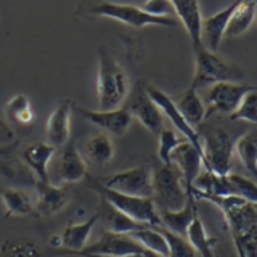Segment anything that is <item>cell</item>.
<instances>
[{"instance_id": "obj_18", "label": "cell", "mask_w": 257, "mask_h": 257, "mask_svg": "<svg viewBox=\"0 0 257 257\" xmlns=\"http://www.w3.org/2000/svg\"><path fill=\"white\" fill-rule=\"evenodd\" d=\"M87 177V163L77 150L76 142H68L56 166V180L61 183H76Z\"/></svg>"}, {"instance_id": "obj_39", "label": "cell", "mask_w": 257, "mask_h": 257, "mask_svg": "<svg viewBox=\"0 0 257 257\" xmlns=\"http://www.w3.org/2000/svg\"><path fill=\"white\" fill-rule=\"evenodd\" d=\"M5 219H7V215H5V217H4V219H2V220H0V223H2V222H4V220H5Z\"/></svg>"}, {"instance_id": "obj_25", "label": "cell", "mask_w": 257, "mask_h": 257, "mask_svg": "<svg viewBox=\"0 0 257 257\" xmlns=\"http://www.w3.org/2000/svg\"><path fill=\"white\" fill-rule=\"evenodd\" d=\"M257 15V0H243L238 7L235 13H233L231 20L225 31L227 37H238L252 26Z\"/></svg>"}, {"instance_id": "obj_2", "label": "cell", "mask_w": 257, "mask_h": 257, "mask_svg": "<svg viewBox=\"0 0 257 257\" xmlns=\"http://www.w3.org/2000/svg\"><path fill=\"white\" fill-rule=\"evenodd\" d=\"M196 69L190 88L214 85L217 82H239L246 77L244 69L236 63L227 61L215 52L207 50L206 47L196 48Z\"/></svg>"}, {"instance_id": "obj_35", "label": "cell", "mask_w": 257, "mask_h": 257, "mask_svg": "<svg viewBox=\"0 0 257 257\" xmlns=\"http://www.w3.org/2000/svg\"><path fill=\"white\" fill-rule=\"evenodd\" d=\"M158 135H159L158 156L163 164H171V155L185 139H182L179 134H175L172 128H163Z\"/></svg>"}, {"instance_id": "obj_24", "label": "cell", "mask_w": 257, "mask_h": 257, "mask_svg": "<svg viewBox=\"0 0 257 257\" xmlns=\"http://www.w3.org/2000/svg\"><path fill=\"white\" fill-rule=\"evenodd\" d=\"M0 198L5 206L7 217H26L36 214V204L32 198L24 190L20 188H4L0 190Z\"/></svg>"}, {"instance_id": "obj_9", "label": "cell", "mask_w": 257, "mask_h": 257, "mask_svg": "<svg viewBox=\"0 0 257 257\" xmlns=\"http://www.w3.org/2000/svg\"><path fill=\"white\" fill-rule=\"evenodd\" d=\"M254 85H244L239 82H217L207 90L206 119L212 114H231L238 108L243 96L252 90Z\"/></svg>"}, {"instance_id": "obj_38", "label": "cell", "mask_w": 257, "mask_h": 257, "mask_svg": "<svg viewBox=\"0 0 257 257\" xmlns=\"http://www.w3.org/2000/svg\"><path fill=\"white\" fill-rule=\"evenodd\" d=\"M0 139H12V131L2 122V119H0Z\"/></svg>"}, {"instance_id": "obj_37", "label": "cell", "mask_w": 257, "mask_h": 257, "mask_svg": "<svg viewBox=\"0 0 257 257\" xmlns=\"http://www.w3.org/2000/svg\"><path fill=\"white\" fill-rule=\"evenodd\" d=\"M15 147H16V143L8 145V147H0V175H2V174L5 172V166H7L5 159H7V158H10L12 150H13Z\"/></svg>"}, {"instance_id": "obj_8", "label": "cell", "mask_w": 257, "mask_h": 257, "mask_svg": "<svg viewBox=\"0 0 257 257\" xmlns=\"http://www.w3.org/2000/svg\"><path fill=\"white\" fill-rule=\"evenodd\" d=\"M147 249L139 244L131 235L104 231L96 243L85 246L79 255L82 257H131L137 254H145Z\"/></svg>"}, {"instance_id": "obj_30", "label": "cell", "mask_w": 257, "mask_h": 257, "mask_svg": "<svg viewBox=\"0 0 257 257\" xmlns=\"http://www.w3.org/2000/svg\"><path fill=\"white\" fill-rule=\"evenodd\" d=\"M5 109H7L8 117H10L15 124H20V125H29L36 117L29 98L23 93L12 96V98L8 100Z\"/></svg>"}, {"instance_id": "obj_28", "label": "cell", "mask_w": 257, "mask_h": 257, "mask_svg": "<svg viewBox=\"0 0 257 257\" xmlns=\"http://www.w3.org/2000/svg\"><path fill=\"white\" fill-rule=\"evenodd\" d=\"M235 153L247 171L257 175V127L249 128L235 142Z\"/></svg>"}, {"instance_id": "obj_22", "label": "cell", "mask_w": 257, "mask_h": 257, "mask_svg": "<svg viewBox=\"0 0 257 257\" xmlns=\"http://www.w3.org/2000/svg\"><path fill=\"white\" fill-rule=\"evenodd\" d=\"M196 214L198 211L195 206V198L188 196L187 203H185L182 209H177V211H159L161 227L172 233H177L180 236H187V230Z\"/></svg>"}, {"instance_id": "obj_19", "label": "cell", "mask_w": 257, "mask_h": 257, "mask_svg": "<svg viewBox=\"0 0 257 257\" xmlns=\"http://www.w3.org/2000/svg\"><path fill=\"white\" fill-rule=\"evenodd\" d=\"M56 148L52 147L47 142H37L26 147L21 151V159L26 164L31 172H34L37 180L48 182V164H50L52 158L55 156Z\"/></svg>"}, {"instance_id": "obj_20", "label": "cell", "mask_w": 257, "mask_h": 257, "mask_svg": "<svg viewBox=\"0 0 257 257\" xmlns=\"http://www.w3.org/2000/svg\"><path fill=\"white\" fill-rule=\"evenodd\" d=\"M100 219V214L96 212L87 220L79 223H69L61 231V247L71 252V255H79V252L87 246L88 238L92 235V230L95 227L96 220Z\"/></svg>"}, {"instance_id": "obj_31", "label": "cell", "mask_w": 257, "mask_h": 257, "mask_svg": "<svg viewBox=\"0 0 257 257\" xmlns=\"http://www.w3.org/2000/svg\"><path fill=\"white\" fill-rule=\"evenodd\" d=\"M231 120H244V122H251L257 127V87L249 90L238 108L230 114Z\"/></svg>"}, {"instance_id": "obj_12", "label": "cell", "mask_w": 257, "mask_h": 257, "mask_svg": "<svg viewBox=\"0 0 257 257\" xmlns=\"http://www.w3.org/2000/svg\"><path fill=\"white\" fill-rule=\"evenodd\" d=\"M72 111H76L79 116H82L90 124L101 128V131L108 132L111 135H116V137L124 135L128 131V127H131L132 119H134L125 106L108 109V111H101V109L93 111V109H85V108L72 104Z\"/></svg>"}, {"instance_id": "obj_7", "label": "cell", "mask_w": 257, "mask_h": 257, "mask_svg": "<svg viewBox=\"0 0 257 257\" xmlns=\"http://www.w3.org/2000/svg\"><path fill=\"white\" fill-rule=\"evenodd\" d=\"M104 188L114 190L131 196L153 198V171L147 166H137L119 171L106 179L96 180Z\"/></svg>"}, {"instance_id": "obj_33", "label": "cell", "mask_w": 257, "mask_h": 257, "mask_svg": "<svg viewBox=\"0 0 257 257\" xmlns=\"http://www.w3.org/2000/svg\"><path fill=\"white\" fill-rule=\"evenodd\" d=\"M227 179L230 182L233 196H239L246 201H251V203H257V183L254 180L233 172L227 175Z\"/></svg>"}, {"instance_id": "obj_4", "label": "cell", "mask_w": 257, "mask_h": 257, "mask_svg": "<svg viewBox=\"0 0 257 257\" xmlns=\"http://www.w3.org/2000/svg\"><path fill=\"white\" fill-rule=\"evenodd\" d=\"M153 199L158 211H177L187 203V190L174 164H163L153 171Z\"/></svg>"}, {"instance_id": "obj_36", "label": "cell", "mask_w": 257, "mask_h": 257, "mask_svg": "<svg viewBox=\"0 0 257 257\" xmlns=\"http://www.w3.org/2000/svg\"><path fill=\"white\" fill-rule=\"evenodd\" d=\"M142 10L153 16H159V18H169L174 15V7L171 4V0H147L142 5Z\"/></svg>"}, {"instance_id": "obj_15", "label": "cell", "mask_w": 257, "mask_h": 257, "mask_svg": "<svg viewBox=\"0 0 257 257\" xmlns=\"http://www.w3.org/2000/svg\"><path fill=\"white\" fill-rule=\"evenodd\" d=\"M37 201H36V212L39 215H55L69 203V191L61 185H53L50 180L40 182L36 180Z\"/></svg>"}, {"instance_id": "obj_32", "label": "cell", "mask_w": 257, "mask_h": 257, "mask_svg": "<svg viewBox=\"0 0 257 257\" xmlns=\"http://www.w3.org/2000/svg\"><path fill=\"white\" fill-rule=\"evenodd\" d=\"M159 230L163 231V235L167 241V247H169L167 257H198V252L190 244L187 236H180L163 227H159Z\"/></svg>"}, {"instance_id": "obj_41", "label": "cell", "mask_w": 257, "mask_h": 257, "mask_svg": "<svg viewBox=\"0 0 257 257\" xmlns=\"http://www.w3.org/2000/svg\"><path fill=\"white\" fill-rule=\"evenodd\" d=\"M255 177H257V175H255Z\"/></svg>"}, {"instance_id": "obj_21", "label": "cell", "mask_w": 257, "mask_h": 257, "mask_svg": "<svg viewBox=\"0 0 257 257\" xmlns=\"http://www.w3.org/2000/svg\"><path fill=\"white\" fill-rule=\"evenodd\" d=\"M71 255L66 249H52L47 251L40 244L31 239H7L0 244V257H61Z\"/></svg>"}, {"instance_id": "obj_10", "label": "cell", "mask_w": 257, "mask_h": 257, "mask_svg": "<svg viewBox=\"0 0 257 257\" xmlns=\"http://www.w3.org/2000/svg\"><path fill=\"white\" fill-rule=\"evenodd\" d=\"M147 92L150 95V98L155 101V104L159 108V111L163 112V116H166L169 120H171L172 125L179 131V134L183 137V139L190 142L193 147L201 153V156H203V164H204L203 140H201V135L196 132L195 127H191L187 120H185L182 112L179 111V108H177L175 101L167 93H164L163 90H159V88L153 87V85H147Z\"/></svg>"}, {"instance_id": "obj_16", "label": "cell", "mask_w": 257, "mask_h": 257, "mask_svg": "<svg viewBox=\"0 0 257 257\" xmlns=\"http://www.w3.org/2000/svg\"><path fill=\"white\" fill-rule=\"evenodd\" d=\"M72 101L64 100L56 106L52 114L47 119L45 134H47V143L52 147L58 148L64 147L71 139V114H72Z\"/></svg>"}, {"instance_id": "obj_27", "label": "cell", "mask_w": 257, "mask_h": 257, "mask_svg": "<svg viewBox=\"0 0 257 257\" xmlns=\"http://www.w3.org/2000/svg\"><path fill=\"white\" fill-rule=\"evenodd\" d=\"M187 239L190 241V244L195 247L198 257H217L214 251L215 239L209 236L204 223L199 219L198 214L195 215V219H193V222L190 223V227L187 230Z\"/></svg>"}, {"instance_id": "obj_5", "label": "cell", "mask_w": 257, "mask_h": 257, "mask_svg": "<svg viewBox=\"0 0 257 257\" xmlns=\"http://www.w3.org/2000/svg\"><path fill=\"white\" fill-rule=\"evenodd\" d=\"M88 13L93 16H103V18L116 20L122 24L132 28H147V26H163V28H174L177 26L175 18H159L153 16L142 10V7L128 5V4H116L108 2V0H98L95 5L88 8Z\"/></svg>"}, {"instance_id": "obj_14", "label": "cell", "mask_w": 257, "mask_h": 257, "mask_svg": "<svg viewBox=\"0 0 257 257\" xmlns=\"http://www.w3.org/2000/svg\"><path fill=\"white\" fill-rule=\"evenodd\" d=\"M243 2V0H235L228 7H225L223 10L217 12L207 18H203V29H201V37H203V47L207 50L217 52L222 39L225 37V31L231 20L233 13H235L236 7Z\"/></svg>"}, {"instance_id": "obj_1", "label": "cell", "mask_w": 257, "mask_h": 257, "mask_svg": "<svg viewBox=\"0 0 257 257\" xmlns=\"http://www.w3.org/2000/svg\"><path fill=\"white\" fill-rule=\"evenodd\" d=\"M96 92L101 111L120 108L131 92L127 72L117 63L106 47L98 48V79H96Z\"/></svg>"}, {"instance_id": "obj_29", "label": "cell", "mask_w": 257, "mask_h": 257, "mask_svg": "<svg viewBox=\"0 0 257 257\" xmlns=\"http://www.w3.org/2000/svg\"><path fill=\"white\" fill-rule=\"evenodd\" d=\"M137 243L142 244L147 251L158 254L161 257H167L169 254V247H167V241L163 235V231L155 227H143L140 230L134 231L131 235Z\"/></svg>"}, {"instance_id": "obj_17", "label": "cell", "mask_w": 257, "mask_h": 257, "mask_svg": "<svg viewBox=\"0 0 257 257\" xmlns=\"http://www.w3.org/2000/svg\"><path fill=\"white\" fill-rule=\"evenodd\" d=\"M171 4L174 7V13L177 15V18L182 21L185 31L188 32L195 50L203 47V37H201L203 13H201L199 0H171Z\"/></svg>"}, {"instance_id": "obj_13", "label": "cell", "mask_w": 257, "mask_h": 257, "mask_svg": "<svg viewBox=\"0 0 257 257\" xmlns=\"http://www.w3.org/2000/svg\"><path fill=\"white\" fill-rule=\"evenodd\" d=\"M171 164H174L177 169H179L183 185H185V190H187V195L191 196L193 182H195L199 172L204 169L201 153L193 147L190 142L183 140L171 155Z\"/></svg>"}, {"instance_id": "obj_3", "label": "cell", "mask_w": 257, "mask_h": 257, "mask_svg": "<svg viewBox=\"0 0 257 257\" xmlns=\"http://www.w3.org/2000/svg\"><path fill=\"white\" fill-rule=\"evenodd\" d=\"M92 188L98 193L112 209H116V211L128 215L131 219L137 220L139 223L147 225V227H155V228L161 227L159 211L153 198L124 195V193L104 188L103 185H100L96 180H92Z\"/></svg>"}, {"instance_id": "obj_6", "label": "cell", "mask_w": 257, "mask_h": 257, "mask_svg": "<svg viewBox=\"0 0 257 257\" xmlns=\"http://www.w3.org/2000/svg\"><path fill=\"white\" fill-rule=\"evenodd\" d=\"M203 140V155H204V169L215 175H228L231 172L233 153L235 143L230 135L222 128H212Z\"/></svg>"}, {"instance_id": "obj_26", "label": "cell", "mask_w": 257, "mask_h": 257, "mask_svg": "<svg viewBox=\"0 0 257 257\" xmlns=\"http://www.w3.org/2000/svg\"><path fill=\"white\" fill-rule=\"evenodd\" d=\"M175 104L182 112V116L185 117V120L191 127L201 124L206 119V104L201 100V96L198 95L195 88H188Z\"/></svg>"}, {"instance_id": "obj_40", "label": "cell", "mask_w": 257, "mask_h": 257, "mask_svg": "<svg viewBox=\"0 0 257 257\" xmlns=\"http://www.w3.org/2000/svg\"><path fill=\"white\" fill-rule=\"evenodd\" d=\"M255 179H257V177H255Z\"/></svg>"}, {"instance_id": "obj_34", "label": "cell", "mask_w": 257, "mask_h": 257, "mask_svg": "<svg viewBox=\"0 0 257 257\" xmlns=\"http://www.w3.org/2000/svg\"><path fill=\"white\" fill-rule=\"evenodd\" d=\"M143 227H147V225L139 223L137 220L131 219L128 215L116 211V209H111V212L108 215V228H109L108 231H112V233H119V235H132L134 231L140 230Z\"/></svg>"}, {"instance_id": "obj_23", "label": "cell", "mask_w": 257, "mask_h": 257, "mask_svg": "<svg viewBox=\"0 0 257 257\" xmlns=\"http://www.w3.org/2000/svg\"><path fill=\"white\" fill-rule=\"evenodd\" d=\"M114 156V143L106 134L92 135L85 142L84 147V159L93 166L104 167L109 164V161Z\"/></svg>"}, {"instance_id": "obj_11", "label": "cell", "mask_w": 257, "mask_h": 257, "mask_svg": "<svg viewBox=\"0 0 257 257\" xmlns=\"http://www.w3.org/2000/svg\"><path fill=\"white\" fill-rule=\"evenodd\" d=\"M125 108L132 114V117L139 119L140 124L145 128H148L150 132L159 134L164 128L163 112L159 111L155 101L150 98V95L147 92V84L142 82V80L135 85L131 96H128Z\"/></svg>"}]
</instances>
